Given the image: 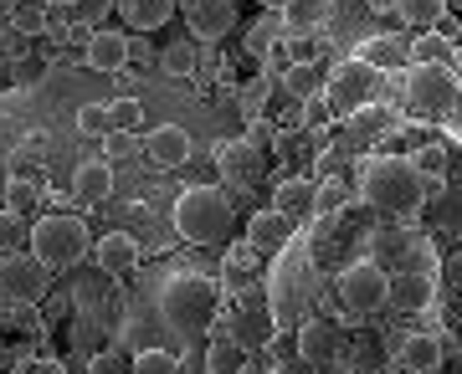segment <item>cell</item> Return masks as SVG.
<instances>
[{
	"mask_svg": "<svg viewBox=\"0 0 462 374\" xmlns=\"http://www.w3.org/2000/svg\"><path fill=\"white\" fill-rule=\"evenodd\" d=\"M108 118H114V133H134L139 123H144V103L134 98H108Z\"/></svg>",
	"mask_w": 462,
	"mask_h": 374,
	"instance_id": "obj_34",
	"label": "cell"
},
{
	"mask_svg": "<svg viewBox=\"0 0 462 374\" xmlns=\"http://www.w3.org/2000/svg\"><path fill=\"white\" fill-rule=\"evenodd\" d=\"M78 133H83V139H108V133H114L108 103H83V108H78Z\"/></svg>",
	"mask_w": 462,
	"mask_h": 374,
	"instance_id": "obj_32",
	"label": "cell"
},
{
	"mask_svg": "<svg viewBox=\"0 0 462 374\" xmlns=\"http://www.w3.org/2000/svg\"><path fill=\"white\" fill-rule=\"evenodd\" d=\"M298 354L309 359V364H329L339 354V328L324 324V318H309V324L298 328Z\"/></svg>",
	"mask_w": 462,
	"mask_h": 374,
	"instance_id": "obj_19",
	"label": "cell"
},
{
	"mask_svg": "<svg viewBox=\"0 0 462 374\" xmlns=\"http://www.w3.org/2000/svg\"><path fill=\"white\" fill-rule=\"evenodd\" d=\"M339 297H345V308L355 313V318L380 313L385 303H391V267L375 261V257L349 261L345 272H339Z\"/></svg>",
	"mask_w": 462,
	"mask_h": 374,
	"instance_id": "obj_7",
	"label": "cell"
},
{
	"mask_svg": "<svg viewBox=\"0 0 462 374\" xmlns=\"http://www.w3.org/2000/svg\"><path fill=\"white\" fill-rule=\"evenodd\" d=\"M118 16L129 21L134 32H160L175 16V0H118Z\"/></svg>",
	"mask_w": 462,
	"mask_h": 374,
	"instance_id": "obj_22",
	"label": "cell"
},
{
	"mask_svg": "<svg viewBox=\"0 0 462 374\" xmlns=\"http://www.w3.org/2000/svg\"><path fill=\"white\" fill-rule=\"evenodd\" d=\"M411 251H416V231L411 226H385L375 236V261H385V267H391L396 257H411Z\"/></svg>",
	"mask_w": 462,
	"mask_h": 374,
	"instance_id": "obj_30",
	"label": "cell"
},
{
	"mask_svg": "<svg viewBox=\"0 0 462 374\" xmlns=\"http://www.w3.org/2000/svg\"><path fill=\"white\" fill-rule=\"evenodd\" d=\"M51 287V267L32 251H0V297L11 303H42Z\"/></svg>",
	"mask_w": 462,
	"mask_h": 374,
	"instance_id": "obj_8",
	"label": "cell"
},
{
	"mask_svg": "<svg viewBox=\"0 0 462 374\" xmlns=\"http://www.w3.org/2000/svg\"><path fill=\"white\" fill-rule=\"evenodd\" d=\"M345 205V185L339 179H319V211H339Z\"/></svg>",
	"mask_w": 462,
	"mask_h": 374,
	"instance_id": "obj_41",
	"label": "cell"
},
{
	"mask_svg": "<svg viewBox=\"0 0 462 374\" xmlns=\"http://www.w3.org/2000/svg\"><path fill=\"white\" fill-rule=\"evenodd\" d=\"M36 261H47L51 272L62 267H78V261L93 251V231H88L83 215H42L32 226V242H26Z\"/></svg>",
	"mask_w": 462,
	"mask_h": 374,
	"instance_id": "obj_4",
	"label": "cell"
},
{
	"mask_svg": "<svg viewBox=\"0 0 462 374\" xmlns=\"http://www.w3.org/2000/svg\"><path fill=\"white\" fill-rule=\"evenodd\" d=\"M144 160L154 164V169H180V164L190 160V133H185L180 123H160V129L144 139Z\"/></svg>",
	"mask_w": 462,
	"mask_h": 374,
	"instance_id": "obj_14",
	"label": "cell"
},
{
	"mask_svg": "<svg viewBox=\"0 0 462 374\" xmlns=\"http://www.w3.org/2000/svg\"><path fill=\"white\" fill-rule=\"evenodd\" d=\"M129 374H180V354H170V349H139Z\"/></svg>",
	"mask_w": 462,
	"mask_h": 374,
	"instance_id": "obj_33",
	"label": "cell"
},
{
	"mask_svg": "<svg viewBox=\"0 0 462 374\" xmlns=\"http://www.w3.org/2000/svg\"><path fill=\"white\" fill-rule=\"evenodd\" d=\"M134 57V41L118 26H103V32H88L83 41V62L93 67V72H124Z\"/></svg>",
	"mask_w": 462,
	"mask_h": 374,
	"instance_id": "obj_10",
	"label": "cell"
},
{
	"mask_svg": "<svg viewBox=\"0 0 462 374\" xmlns=\"http://www.w3.org/2000/svg\"><path fill=\"white\" fill-rule=\"evenodd\" d=\"M457 103L462 98L452 67H406V108L416 118H447Z\"/></svg>",
	"mask_w": 462,
	"mask_h": 374,
	"instance_id": "obj_6",
	"label": "cell"
},
{
	"mask_svg": "<svg viewBox=\"0 0 462 374\" xmlns=\"http://www.w3.org/2000/svg\"><path fill=\"white\" fill-rule=\"evenodd\" d=\"M380 67L360 62V57H345V62L329 72V93H324V103L334 108V118H349L360 114V108H370V103L380 98Z\"/></svg>",
	"mask_w": 462,
	"mask_h": 374,
	"instance_id": "obj_5",
	"label": "cell"
},
{
	"mask_svg": "<svg viewBox=\"0 0 462 374\" xmlns=\"http://www.w3.org/2000/svg\"><path fill=\"white\" fill-rule=\"evenodd\" d=\"M334 0H288L282 5V21H288V36H314L324 21H329Z\"/></svg>",
	"mask_w": 462,
	"mask_h": 374,
	"instance_id": "obj_21",
	"label": "cell"
},
{
	"mask_svg": "<svg viewBox=\"0 0 462 374\" xmlns=\"http://www.w3.org/2000/svg\"><path fill=\"white\" fill-rule=\"evenodd\" d=\"M51 5H78V0H51Z\"/></svg>",
	"mask_w": 462,
	"mask_h": 374,
	"instance_id": "obj_49",
	"label": "cell"
},
{
	"mask_svg": "<svg viewBox=\"0 0 462 374\" xmlns=\"http://www.w3.org/2000/svg\"><path fill=\"white\" fill-rule=\"evenodd\" d=\"M447 11H462V0H447Z\"/></svg>",
	"mask_w": 462,
	"mask_h": 374,
	"instance_id": "obj_48",
	"label": "cell"
},
{
	"mask_svg": "<svg viewBox=\"0 0 462 374\" xmlns=\"http://www.w3.org/2000/svg\"><path fill=\"white\" fill-rule=\"evenodd\" d=\"M242 374H263V364H252V359H247V369H242Z\"/></svg>",
	"mask_w": 462,
	"mask_h": 374,
	"instance_id": "obj_47",
	"label": "cell"
},
{
	"mask_svg": "<svg viewBox=\"0 0 462 374\" xmlns=\"http://www.w3.org/2000/svg\"><path fill=\"white\" fill-rule=\"evenodd\" d=\"M282 36H288V21H282V11H273V16H263L247 32V51L252 57H267L273 47H282Z\"/></svg>",
	"mask_w": 462,
	"mask_h": 374,
	"instance_id": "obj_28",
	"label": "cell"
},
{
	"mask_svg": "<svg viewBox=\"0 0 462 374\" xmlns=\"http://www.w3.org/2000/svg\"><path fill=\"white\" fill-rule=\"evenodd\" d=\"M360 62L380 67V72H396V67H411V47L401 41V36H370L360 51H355Z\"/></svg>",
	"mask_w": 462,
	"mask_h": 374,
	"instance_id": "obj_20",
	"label": "cell"
},
{
	"mask_svg": "<svg viewBox=\"0 0 462 374\" xmlns=\"http://www.w3.org/2000/svg\"><path fill=\"white\" fill-rule=\"evenodd\" d=\"M160 62H165L170 78H190V72H196V47H190V41H180V47H170Z\"/></svg>",
	"mask_w": 462,
	"mask_h": 374,
	"instance_id": "obj_39",
	"label": "cell"
},
{
	"mask_svg": "<svg viewBox=\"0 0 462 374\" xmlns=\"http://www.w3.org/2000/svg\"><path fill=\"white\" fill-rule=\"evenodd\" d=\"M185 21L196 26L200 41H221L236 26V0H190L185 5Z\"/></svg>",
	"mask_w": 462,
	"mask_h": 374,
	"instance_id": "obj_15",
	"label": "cell"
},
{
	"mask_svg": "<svg viewBox=\"0 0 462 374\" xmlns=\"http://www.w3.org/2000/svg\"><path fill=\"white\" fill-rule=\"evenodd\" d=\"M0 328H5V333H42V313H36V303H11V297H0Z\"/></svg>",
	"mask_w": 462,
	"mask_h": 374,
	"instance_id": "obj_31",
	"label": "cell"
},
{
	"mask_svg": "<svg viewBox=\"0 0 462 374\" xmlns=\"http://www.w3.org/2000/svg\"><path fill=\"white\" fill-rule=\"evenodd\" d=\"M26 242H32V226H26V215L0 211V251H21Z\"/></svg>",
	"mask_w": 462,
	"mask_h": 374,
	"instance_id": "obj_36",
	"label": "cell"
},
{
	"mask_svg": "<svg viewBox=\"0 0 462 374\" xmlns=\"http://www.w3.org/2000/svg\"><path fill=\"white\" fill-rule=\"evenodd\" d=\"M72 196L83 200V205H103V200L114 196V164L108 160L78 164V175H72Z\"/></svg>",
	"mask_w": 462,
	"mask_h": 374,
	"instance_id": "obj_18",
	"label": "cell"
},
{
	"mask_svg": "<svg viewBox=\"0 0 462 374\" xmlns=\"http://www.w3.org/2000/svg\"><path fill=\"white\" fill-rule=\"evenodd\" d=\"M42 164H47V133H26L16 149V160H11V179H36Z\"/></svg>",
	"mask_w": 462,
	"mask_h": 374,
	"instance_id": "obj_27",
	"label": "cell"
},
{
	"mask_svg": "<svg viewBox=\"0 0 462 374\" xmlns=\"http://www.w3.org/2000/svg\"><path fill=\"white\" fill-rule=\"evenodd\" d=\"M231 211L226 190H216V185H190L180 200H175V236L190 246H221L231 236Z\"/></svg>",
	"mask_w": 462,
	"mask_h": 374,
	"instance_id": "obj_2",
	"label": "cell"
},
{
	"mask_svg": "<svg viewBox=\"0 0 462 374\" xmlns=\"http://www.w3.org/2000/svg\"><path fill=\"white\" fill-rule=\"evenodd\" d=\"M396 16L406 21L411 32H431V26H437V21L447 16V0H401Z\"/></svg>",
	"mask_w": 462,
	"mask_h": 374,
	"instance_id": "obj_29",
	"label": "cell"
},
{
	"mask_svg": "<svg viewBox=\"0 0 462 374\" xmlns=\"http://www.w3.org/2000/svg\"><path fill=\"white\" fill-rule=\"evenodd\" d=\"M416 169H421V175H437V179H447V144H421L416 149Z\"/></svg>",
	"mask_w": 462,
	"mask_h": 374,
	"instance_id": "obj_38",
	"label": "cell"
},
{
	"mask_svg": "<svg viewBox=\"0 0 462 374\" xmlns=\"http://www.w3.org/2000/svg\"><path fill=\"white\" fill-rule=\"evenodd\" d=\"M226 318H231V339L242 343V349H263V343H273V333H278V318H273V308L263 303L257 287L236 293V308H231Z\"/></svg>",
	"mask_w": 462,
	"mask_h": 374,
	"instance_id": "obj_9",
	"label": "cell"
},
{
	"mask_svg": "<svg viewBox=\"0 0 462 374\" xmlns=\"http://www.w3.org/2000/svg\"><path fill=\"white\" fill-rule=\"evenodd\" d=\"M216 169H221L226 185L247 190V185H257V175H263V149L252 144V139H231V144H221V154H216Z\"/></svg>",
	"mask_w": 462,
	"mask_h": 374,
	"instance_id": "obj_12",
	"label": "cell"
},
{
	"mask_svg": "<svg viewBox=\"0 0 462 374\" xmlns=\"http://www.w3.org/2000/svg\"><path fill=\"white\" fill-rule=\"evenodd\" d=\"M431 297H437V277L427 267H401V272H391V308L421 313V308H431Z\"/></svg>",
	"mask_w": 462,
	"mask_h": 374,
	"instance_id": "obj_13",
	"label": "cell"
},
{
	"mask_svg": "<svg viewBox=\"0 0 462 374\" xmlns=\"http://www.w3.org/2000/svg\"><path fill=\"white\" fill-rule=\"evenodd\" d=\"M360 200L380 215H416L427 205V190H421V169L401 154H380V160H365L360 169Z\"/></svg>",
	"mask_w": 462,
	"mask_h": 374,
	"instance_id": "obj_1",
	"label": "cell"
},
{
	"mask_svg": "<svg viewBox=\"0 0 462 374\" xmlns=\"http://www.w3.org/2000/svg\"><path fill=\"white\" fill-rule=\"evenodd\" d=\"M139 257H144V246H139L134 231H103L98 242H93V261H98V272H108V277L134 272Z\"/></svg>",
	"mask_w": 462,
	"mask_h": 374,
	"instance_id": "obj_11",
	"label": "cell"
},
{
	"mask_svg": "<svg viewBox=\"0 0 462 374\" xmlns=\"http://www.w3.org/2000/svg\"><path fill=\"white\" fill-rule=\"evenodd\" d=\"M247 359H252V349H242L231 333H221V339L206 343V374H242Z\"/></svg>",
	"mask_w": 462,
	"mask_h": 374,
	"instance_id": "obj_24",
	"label": "cell"
},
{
	"mask_svg": "<svg viewBox=\"0 0 462 374\" xmlns=\"http://www.w3.org/2000/svg\"><path fill=\"white\" fill-rule=\"evenodd\" d=\"M247 236H252V251H278V246L293 236V221H288L282 211H257L252 226H247Z\"/></svg>",
	"mask_w": 462,
	"mask_h": 374,
	"instance_id": "obj_23",
	"label": "cell"
},
{
	"mask_svg": "<svg viewBox=\"0 0 462 374\" xmlns=\"http://www.w3.org/2000/svg\"><path fill=\"white\" fill-rule=\"evenodd\" d=\"M267 98H273V72H257V78H252L247 87H242V108H247L252 118H257V114L267 108Z\"/></svg>",
	"mask_w": 462,
	"mask_h": 374,
	"instance_id": "obj_37",
	"label": "cell"
},
{
	"mask_svg": "<svg viewBox=\"0 0 462 374\" xmlns=\"http://www.w3.org/2000/svg\"><path fill=\"white\" fill-rule=\"evenodd\" d=\"M442 339L437 333H406L396 349V369L401 374H437L442 369Z\"/></svg>",
	"mask_w": 462,
	"mask_h": 374,
	"instance_id": "obj_16",
	"label": "cell"
},
{
	"mask_svg": "<svg viewBox=\"0 0 462 374\" xmlns=\"http://www.w3.org/2000/svg\"><path fill=\"white\" fill-rule=\"evenodd\" d=\"M452 78H457V98H462V51L452 57Z\"/></svg>",
	"mask_w": 462,
	"mask_h": 374,
	"instance_id": "obj_44",
	"label": "cell"
},
{
	"mask_svg": "<svg viewBox=\"0 0 462 374\" xmlns=\"http://www.w3.org/2000/svg\"><path fill=\"white\" fill-rule=\"evenodd\" d=\"M11 26L21 36L51 32V0H11Z\"/></svg>",
	"mask_w": 462,
	"mask_h": 374,
	"instance_id": "obj_26",
	"label": "cell"
},
{
	"mask_svg": "<svg viewBox=\"0 0 462 374\" xmlns=\"http://www.w3.org/2000/svg\"><path fill=\"white\" fill-rule=\"evenodd\" d=\"M16 374H67V364H57V359H21Z\"/></svg>",
	"mask_w": 462,
	"mask_h": 374,
	"instance_id": "obj_42",
	"label": "cell"
},
{
	"mask_svg": "<svg viewBox=\"0 0 462 374\" xmlns=\"http://www.w3.org/2000/svg\"><path fill=\"white\" fill-rule=\"evenodd\" d=\"M257 5H267V11H282V5H288V0H257Z\"/></svg>",
	"mask_w": 462,
	"mask_h": 374,
	"instance_id": "obj_46",
	"label": "cell"
},
{
	"mask_svg": "<svg viewBox=\"0 0 462 374\" xmlns=\"http://www.w3.org/2000/svg\"><path fill=\"white\" fill-rule=\"evenodd\" d=\"M36 200H42V179H11L5 185V211L26 215V211H36Z\"/></svg>",
	"mask_w": 462,
	"mask_h": 374,
	"instance_id": "obj_35",
	"label": "cell"
},
{
	"mask_svg": "<svg viewBox=\"0 0 462 374\" xmlns=\"http://www.w3.org/2000/svg\"><path fill=\"white\" fill-rule=\"evenodd\" d=\"M221 308V287H216L206 272H175L160 287V313H165V324H175L180 333H200V328L216 318Z\"/></svg>",
	"mask_w": 462,
	"mask_h": 374,
	"instance_id": "obj_3",
	"label": "cell"
},
{
	"mask_svg": "<svg viewBox=\"0 0 462 374\" xmlns=\"http://www.w3.org/2000/svg\"><path fill=\"white\" fill-rule=\"evenodd\" d=\"M452 57H457V47H452L442 32H416L411 67H452Z\"/></svg>",
	"mask_w": 462,
	"mask_h": 374,
	"instance_id": "obj_25",
	"label": "cell"
},
{
	"mask_svg": "<svg viewBox=\"0 0 462 374\" xmlns=\"http://www.w3.org/2000/svg\"><path fill=\"white\" fill-rule=\"evenodd\" d=\"M447 215H452V221H462V196H452V200H447Z\"/></svg>",
	"mask_w": 462,
	"mask_h": 374,
	"instance_id": "obj_43",
	"label": "cell"
},
{
	"mask_svg": "<svg viewBox=\"0 0 462 374\" xmlns=\"http://www.w3.org/2000/svg\"><path fill=\"white\" fill-rule=\"evenodd\" d=\"M134 364H124V359L118 354H108V349H103V354H88V374H129Z\"/></svg>",
	"mask_w": 462,
	"mask_h": 374,
	"instance_id": "obj_40",
	"label": "cell"
},
{
	"mask_svg": "<svg viewBox=\"0 0 462 374\" xmlns=\"http://www.w3.org/2000/svg\"><path fill=\"white\" fill-rule=\"evenodd\" d=\"M401 0H370V11H396Z\"/></svg>",
	"mask_w": 462,
	"mask_h": 374,
	"instance_id": "obj_45",
	"label": "cell"
},
{
	"mask_svg": "<svg viewBox=\"0 0 462 374\" xmlns=\"http://www.w3.org/2000/svg\"><path fill=\"white\" fill-rule=\"evenodd\" d=\"M273 211H282L288 221H309V215H319V179H298V175H288L273 190Z\"/></svg>",
	"mask_w": 462,
	"mask_h": 374,
	"instance_id": "obj_17",
	"label": "cell"
}]
</instances>
